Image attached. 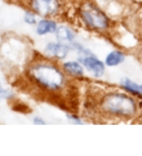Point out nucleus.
I'll return each instance as SVG.
<instances>
[{
	"label": "nucleus",
	"instance_id": "10",
	"mask_svg": "<svg viewBox=\"0 0 142 156\" xmlns=\"http://www.w3.org/2000/svg\"><path fill=\"white\" fill-rule=\"evenodd\" d=\"M120 85L126 92L131 93V94L136 95V96L142 97V84H138V83L130 80V78L125 77L121 79Z\"/></svg>",
	"mask_w": 142,
	"mask_h": 156
},
{
	"label": "nucleus",
	"instance_id": "6",
	"mask_svg": "<svg viewBox=\"0 0 142 156\" xmlns=\"http://www.w3.org/2000/svg\"><path fill=\"white\" fill-rule=\"evenodd\" d=\"M68 52H69V46L58 41L48 43L45 48V53L48 56L58 58V60L65 58Z\"/></svg>",
	"mask_w": 142,
	"mask_h": 156
},
{
	"label": "nucleus",
	"instance_id": "7",
	"mask_svg": "<svg viewBox=\"0 0 142 156\" xmlns=\"http://www.w3.org/2000/svg\"><path fill=\"white\" fill-rule=\"evenodd\" d=\"M56 37L58 42L65 44V45L70 46L74 42L75 39V33L73 32L72 29L67 27L65 26H61L57 27L56 30Z\"/></svg>",
	"mask_w": 142,
	"mask_h": 156
},
{
	"label": "nucleus",
	"instance_id": "15",
	"mask_svg": "<svg viewBox=\"0 0 142 156\" xmlns=\"http://www.w3.org/2000/svg\"><path fill=\"white\" fill-rule=\"evenodd\" d=\"M33 123L35 125H45L46 122L44 120L42 117H39V116H35L33 118Z\"/></svg>",
	"mask_w": 142,
	"mask_h": 156
},
{
	"label": "nucleus",
	"instance_id": "3",
	"mask_svg": "<svg viewBox=\"0 0 142 156\" xmlns=\"http://www.w3.org/2000/svg\"><path fill=\"white\" fill-rule=\"evenodd\" d=\"M80 15L84 23L92 29L104 30L109 27L108 17L94 4L88 3L85 6H83L80 11Z\"/></svg>",
	"mask_w": 142,
	"mask_h": 156
},
{
	"label": "nucleus",
	"instance_id": "8",
	"mask_svg": "<svg viewBox=\"0 0 142 156\" xmlns=\"http://www.w3.org/2000/svg\"><path fill=\"white\" fill-rule=\"evenodd\" d=\"M57 23L49 19L40 20L36 24V33L38 35H46V34L55 33L57 30Z\"/></svg>",
	"mask_w": 142,
	"mask_h": 156
},
{
	"label": "nucleus",
	"instance_id": "11",
	"mask_svg": "<svg viewBox=\"0 0 142 156\" xmlns=\"http://www.w3.org/2000/svg\"><path fill=\"white\" fill-rule=\"evenodd\" d=\"M126 60V55L124 52L115 50L110 52L105 58V65L108 66H117L123 63Z\"/></svg>",
	"mask_w": 142,
	"mask_h": 156
},
{
	"label": "nucleus",
	"instance_id": "1",
	"mask_svg": "<svg viewBox=\"0 0 142 156\" xmlns=\"http://www.w3.org/2000/svg\"><path fill=\"white\" fill-rule=\"evenodd\" d=\"M32 80L46 90L57 91L64 84V74L56 66L49 62H39L29 69Z\"/></svg>",
	"mask_w": 142,
	"mask_h": 156
},
{
	"label": "nucleus",
	"instance_id": "14",
	"mask_svg": "<svg viewBox=\"0 0 142 156\" xmlns=\"http://www.w3.org/2000/svg\"><path fill=\"white\" fill-rule=\"evenodd\" d=\"M67 116V119L69 120L71 123H74V124H83V121L81 120V118L79 116L74 115V114H66Z\"/></svg>",
	"mask_w": 142,
	"mask_h": 156
},
{
	"label": "nucleus",
	"instance_id": "4",
	"mask_svg": "<svg viewBox=\"0 0 142 156\" xmlns=\"http://www.w3.org/2000/svg\"><path fill=\"white\" fill-rule=\"evenodd\" d=\"M31 8L39 16L49 17L58 11L60 4L57 0H31Z\"/></svg>",
	"mask_w": 142,
	"mask_h": 156
},
{
	"label": "nucleus",
	"instance_id": "2",
	"mask_svg": "<svg viewBox=\"0 0 142 156\" xmlns=\"http://www.w3.org/2000/svg\"><path fill=\"white\" fill-rule=\"evenodd\" d=\"M100 108L109 115L126 118L133 116L137 110V106L131 97L121 93H110L102 98Z\"/></svg>",
	"mask_w": 142,
	"mask_h": 156
},
{
	"label": "nucleus",
	"instance_id": "5",
	"mask_svg": "<svg viewBox=\"0 0 142 156\" xmlns=\"http://www.w3.org/2000/svg\"><path fill=\"white\" fill-rule=\"evenodd\" d=\"M80 62H82L83 66L90 73H92L95 77H101L104 74L105 63L103 62H101L96 57L86 55L84 58H81Z\"/></svg>",
	"mask_w": 142,
	"mask_h": 156
},
{
	"label": "nucleus",
	"instance_id": "9",
	"mask_svg": "<svg viewBox=\"0 0 142 156\" xmlns=\"http://www.w3.org/2000/svg\"><path fill=\"white\" fill-rule=\"evenodd\" d=\"M62 68L64 72H66L70 76L82 77L84 75V66L79 62H75V61L66 62L62 65Z\"/></svg>",
	"mask_w": 142,
	"mask_h": 156
},
{
	"label": "nucleus",
	"instance_id": "13",
	"mask_svg": "<svg viewBox=\"0 0 142 156\" xmlns=\"http://www.w3.org/2000/svg\"><path fill=\"white\" fill-rule=\"evenodd\" d=\"M13 97V93L11 91H9L7 89H4L1 86H0V100H4V99H11Z\"/></svg>",
	"mask_w": 142,
	"mask_h": 156
},
{
	"label": "nucleus",
	"instance_id": "12",
	"mask_svg": "<svg viewBox=\"0 0 142 156\" xmlns=\"http://www.w3.org/2000/svg\"><path fill=\"white\" fill-rule=\"evenodd\" d=\"M23 21L26 22L27 24H30V26H32V24H35L37 23L35 14L32 13V12H29V11H26V13H24Z\"/></svg>",
	"mask_w": 142,
	"mask_h": 156
}]
</instances>
